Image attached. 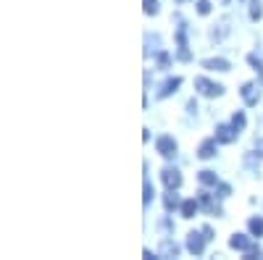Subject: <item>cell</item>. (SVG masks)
<instances>
[{
	"label": "cell",
	"mask_w": 263,
	"mask_h": 260,
	"mask_svg": "<svg viewBox=\"0 0 263 260\" xmlns=\"http://www.w3.org/2000/svg\"><path fill=\"white\" fill-rule=\"evenodd\" d=\"M255 150H258V155L263 158V137H260V139H255Z\"/></svg>",
	"instance_id": "obj_27"
},
{
	"label": "cell",
	"mask_w": 263,
	"mask_h": 260,
	"mask_svg": "<svg viewBox=\"0 0 263 260\" xmlns=\"http://www.w3.org/2000/svg\"><path fill=\"white\" fill-rule=\"evenodd\" d=\"M229 247H234V250H242L248 260H253V257H260V247H258V245L250 239V236H245V234H232Z\"/></svg>",
	"instance_id": "obj_1"
},
{
	"label": "cell",
	"mask_w": 263,
	"mask_h": 260,
	"mask_svg": "<svg viewBox=\"0 0 263 260\" xmlns=\"http://www.w3.org/2000/svg\"><path fill=\"white\" fill-rule=\"evenodd\" d=\"M158 66L161 69H168L171 66V55L168 53H158Z\"/></svg>",
	"instance_id": "obj_22"
},
{
	"label": "cell",
	"mask_w": 263,
	"mask_h": 260,
	"mask_svg": "<svg viewBox=\"0 0 263 260\" xmlns=\"http://www.w3.org/2000/svg\"><path fill=\"white\" fill-rule=\"evenodd\" d=\"M158 255H161V257H177V255H179V245L174 242V239H163Z\"/></svg>",
	"instance_id": "obj_11"
},
{
	"label": "cell",
	"mask_w": 263,
	"mask_h": 260,
	"mask_svg": "<svg viewBox=\"0 0 263 260\" xmlns=\"http://www.w3.org/2000/svg\"><path fill=\"white\" fill-rule=\"evenodd\" d=\"M197 179H200V184L203 187H218V176H216V171H200V176H197Z\"/></svg>",
	"instance_id": "obj_15"
},
{
	"label": "cell",
	"mask_w": 263,
	"mask_h": 260,
	"mask_svg": "<svg viewBox=\"0 0 263 260\" xmlns=\"http://www.w3.org/2000/svg\"><path fill=\"white\" fill-rule=\"evenodd\" d=\"M156 150H158L163 158H174V155H177V142H174V137L163 134V137L156 139Z\"/></svg>",
	"instance_id": "obj_6"
},
{
	"label": "cell",
	"mask_w": 263,
	"mask_h": 260,
	"mask_svg": "<svg viewBox=\"0 0 263 260\" xmlns=\"http://www.w3.org/2000/svg\"><path fill=\"white\" fill-rule=\"evenodd\" d=\"M197 203H200V208H203V210H208L211 215H224V208L218 205V200L213 197V194H208L205 189L197 192Z\"/></svg>",
	"instance_id": "obj_3"
},
{
	"label": "cell",
	"mask_w": 263,
	"mask_h": 260,
	"mask_svg": "<svg viewBox=\"0 0 263 260\" xmlns=\"http://www.w3.org/2000/svg\"><path fill=\"white\" fill-rule=\"evenodd\" d=\"M195 90L200 92L203 97H218V95H224V87L211 82V79H205V76H197L195 79Z\"/></svg>",
	"instance_id": "obj_2"
},
{
	"label": "cell",
	"mask_w": 263,
	"mask_h": 260,
	"mask_svg": "<svg viewBox=\"0 0 263 260\" xmlns=\"http://www.w3.org/2000/svg\"><path fill=\"white\" fill-rule=\"evenodd\" d=\"M177 42H179V61H190L192 55H190V50H187V37H184V29H179L177 32Z\"/></svg>",
	"instance_id": "obj_14"
},
{
	"label": "cell",
	"mask_w": 263,
	"mask_h": 260,
	"mask_svg": "<svg viewBox=\"0 0 263 260\" xmlns=\"http://www.w3.org/2000/svg\"><path fill=\"white\" fill-rule=\"evenodd\" d=\"M203 69H211V71H229V61H224V58H211V61H203Z\"/></svg>",
	"instance_id": "obj_12"
},
{
	"label": "cell",
	"mask_w": 263,
	"mask_h": 260,
	"mask_svg": "<svg viewBox=\"0 0 263 260\" xmlns=\"http://www.w3.org/2000/svg\"><path fill=\"white\" fill-rule=\"evenodd\" d=\"M161 179H163L166 189H179V187H182V173H179L177 168H171V166H166V168L161 171Z\"/></svg>",
	"instance_id": "obj_7"
},
{
	"label": "cell",
	"mask_w": 263,
	"mask_h": 260,
	"mask_svg": "<svg viewBox=\"0 0 263 260\" xmlns=\"http://www.w3.org/2000/svg\"><path fill=\"white\" fill-rule=\"evenodd\" d=\"M153 194H156V192H153V187H150V182L145 179V194H142V200H145V205L153 200Z\"/></svg>",
	"instance_id": "obj_23"
},
{
	"label": "cell",
	"mask_w": 263,
	"mask_h": 260,
	"mask_svg": "<svg viewBox=\"0 0 263 260\" xmlns=\"http://www.w3.org/2000/svg\"><path fill=\"white\" fill-rule=\"evenodd\" d=\"M197 13L208 16V13H211V0H197Z\"/></svg>",
	"instance_id": "obj_21"
},
{
	"label": "cell",
	"mask_w": 263,
	"mask_h": 260,
	"mask_svg": "<svg viewBox=\"0 0 263 260\" xmlns=\"http://www.w3.org/2000/svg\"><path fill=\"white\" fill-rule=\"evenodd\" d=\"M248 63H250V66L260 74V79H263V61H260L258 55H248Z\"/></svg>",
	"instance_id": "obj_20"
},
{
	"label": "cell",
	"mask_w": 263,
	"mask_h": 260,
	"mask_svg": "<svg viewBox=\"0 0 263 260\" xmlns=\"http://www.w3.org/2000/svg\"><path fill=\"white\" fill-rule=\"evenodd\" d=\"M179 84H182V79H179V76H174V79H166V82H163V87L158 90V100H163V97L174 95V92L179 90Z\"/></svg>",
	"instance_id": "obj_10"
},
{
	"label": "cell",
	"mask_w": 263,
	"mask_h": 260,
	"mask_svg": "<svg viewBox=\"0 0 263 260\" xmlns=\"http://www.w3.org/2000/svg\"><path fill=\"white\" fill-rule=\"evenodd\" d=\"M142 6H145V13H147V16H156V13L161 11L158 0H142Z\"/></svg>",
	"instance_id": "obj_18"
},
{
	"label": "cell",
	"mask_w": 263,
	"mask_h": 260,
	"mask_svg": "<svg viewBox=\"0 0 263 260\" xmlns=\"http://www.w3.org/2000/svg\"><path fill=\"white\" fill-rule=\"evenodd\" d=\"M216 145H218V139H216V137L203 139V142H200V147H197V158H203V161L213 158V155H216Z\"/></svg>",
	"instance_id": "obj_9"
},
{
	"label": "cell",
	"mask_w": 263,
	"mask_h": 260,
	"mask_svg": "<svg viewBox=\"0 0 263 260\" xmlns=\"http://www.w3.org/2000/svg\"><path fill=\"white\" fill-rule=\"evenodd\" d=\"M203 234H205V239H208V242L213 239V229H211V226H203Z\"/></svg>",
	"instance_id": "obj_26"
},
{
	"label": "cell",
	"mask_w": 263,
	"mask_h": 260,
	"mask_svg": "<svg viewBox=\"0 0 263 260\" xmlns=\"http://www.w3.org/2000/svg\"><path fill=\"white\" fill-rule=\"evenodd\" d=\"M229 194H232L229 184H218V197H229Z\"/></svg>",
	"instance_id": "obj_25"
},
{
	"label": "cell",
	"mask_w": 263,
	"mask_h": 260,
	"mask_svg": "<svg viewBox=\"0 0 263 260\" xmlns=\"http://www.w3.org/2000/svg\"><path fill=\"white\" fill-rule=\"evenodd\" d=\"M163 205H166V210H177V208H182V203H179V197H177V189H168V192L163 194Z\"/></svg>",
	"instance_id": "obj_13"
},
{
	"label": "cell",
	"mask_w": 263,
	"mask_h": 260,
	"mask_svg": "<svg viewBox=\"0 0 263 260\" xmlns=\"http://www.w3.org/2000/svg\"><path fill=\"white\" fill-rule=\"evenodd\" d=\"M197 208H200L197 200H184L182 203V218H192V215L197 213Z\"/></svg>",
	"instance_id": "obj_16"
},
{
	"label": "cell",
	"mask_w": 263,
	"mask_h": 260,
	"mask_svg": "<svg viewBox=\"0 0 263 260\" xmlns=\"http://www.w3.org/2000/svg\"><path fill=\"white\" fill-rule=\"evenodd\" d=\"M260 16H263V3H260V0H253V3H250V18L258 21Z\"/></svg>",
	"instance_id": "obj_19"
},
{
	"label": "cell",
	"mask_w": 263,
	"mask_h": 260,
	"mask_svg": "<svg viewBox=\"0 0 263 260\" xmlns=\"http://www.w3.org/2000/svg\"><path fill=\"white\" fill-rule=\"evenodd\" d=\"M205 234L203 231H190L187 234V250L192 252V255H203V250H205Z\"/></svg>",
	"instance_id": "obj_5"
},
{
	"label": "cell",
	"mask_w": 263,
	"mask_h": 260,
	"mask_svg": "<svg viewBox=\"0 0 263 260\" xmlns=\"http://www.w3.org/2000/svg\"><path fill=\"white\" fill-rule=\"evenodd\" d=\"M237 134H239V129H237L234 124H218V126H216V139H218V145H232V142L237 139Z\"/></svg>",
	"instance_id": "obj_4"
},
{
	"label": "cell",
	"mask_w": 263,
	"mask_h": 260,
	"mask_svg": "<svg viewBox=\"0 0 263 260\" xmlns=\"http://www.w3.org/2000/svg\"><path fill=\"white\" fill-rule=\"evenodd\" d=\"M248 229L253 236H263V218H250L248 221Z\"/></svg>",
	"instance_id": "obj_17"
},
{
	"label": "cell",
	"mask_w": 263,
	"mask_h": 260,
	"mask_svg": "<svg viewBox=\"0 0 263 260\" xmlns=\"http://www.w3.org/2000/svg\"><path fill=\"white\" fill-rule=\"evenodd\" d=\"M232 124H234L237 129H242V126H245V113H234V118H232Z\"/></svg>",
	"instance_id": "obj_24"
},
{
	"label": "cell",
	"mask_w": 263,
	"mask_h": 260,
	"mask_svg": "<svg viewBox=\"0 0 263 260\" xmlns=\"http://www.w3.org/2000/svg\"><path fill=\"white\" fill-rule=\"evenodd\" d=\"M239 95H242L245 105H258V100H260V90H258L255 82H245L242 90H239Z\"/></svg>",
	"instance_id": "obj_8"
}]
</instances>
